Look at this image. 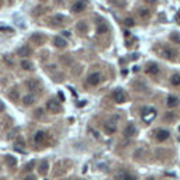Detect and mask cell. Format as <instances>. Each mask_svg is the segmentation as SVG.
Listing matches in <instances>:
<instances>
[{
  "label": "cell",
  "mask_w": 180,
  "mask_h": 180,
  "mask_svg": "<svg viewBox=\"0 0 180 180\" xmlns=\"http://www.w3.org/2000/svg\"><path fill=\"white\" fill-rule=\"evenodd\" d=\"M156 114L158 111L154 107H142V110H141V115H142V120L145 123H151L152 120H155Z\"/></svg>",
  "instance_id": "6da1fadb"
},
{
  "label": "cell",
  "mask_w": 180,
  "mask_h": 180,
  "mask_svg": "<svg viewBox=\"0 0 180 180\" xmlns=\"http://www.w3.org/2000/svg\"><path fill=\"white\" fill-rule=\"evenodd\" d=\"M101 80H103V76H101L99 72H94V73L87 76L86 82H87V84H90V86H97V84L101 83Z\"/></svg>",
  "instance_id": "7a4b0ae2"
},
{
  "label": "cell",
  "mask_w": 180,
  "mask_h": 180,
  "mask_svg": "<svg viewBox=\"0 0 180 180\" xmlns=\"http://www.w3.org/2000/svg\"><path fill=\"white\" fill-rule=\"evenodd\" d=\"M87 3L84 2V0H77V2H75L73 4H72V7H70V11L72 13H82V11L86 9Z\"/></svg>",
  "instance_id": "3957f363"
},
{
  "label": "cell",
  "mask_w": 180,
  "mask_h": 180,
  "mask_svg": "<svg viewBox=\"0 0 180 180\" xmlns=\"http://www.w3.org/2000/svg\"><path fill=\"white\" fill-rule=\"evenodd\" d=\"M154 135H155V138H156L159 142H163V141H166L167 138H169V135H170V132L167 130H163V128H159V130H156L154 132Z\"/></svg>",
  "instance_id": "277c9868"
},
{
  "label": "cell",
  "mask_w": 180,
  "mask_h": 180,
  "mask_svg": "<svg viewBox=\"0 0 180 180\" xmlns=\"http://www.w3.org/2000/svg\"><path fill=\"white\" fill-rule=\"evenodd\" d=\"M47 108L51 111V113H59L61 111V103L57 100H48Z\"/></svg>",
  "instance_id": "5b68a950"
},
{
  "label": "cell",
  "mask_w": 180,
  "mask_h": 180,
  "mask_svg": "<svg viewBox=\"0 0 180 180\" xmlns=\"http://www.w3.org/2000/svg\"><path fill=\"white\" fill-rule=\"evenodd\" d=\"M48 139V135L47 132H44V131H38V132H35V135H34V142L35 143H45Z\"/></svg>",
  "instance_id": "8992f818"
},
{
  "label": "cell",
  "mask_w": 180,
  "mask_h": 180,
  "mask_svg": "<svg viewBox=\"0 0 180 180\" xmlns=\"http://www.w3.org/2000/svg\"><path fill=\"white\" fill-rule=\"evenodd\" d=\"M113 97H114V100L117 101V103H125L127 101V96H125V93H124V90L118 89L115 90L113 93Z\"/></svg>",
  "instance_id": "52a82bcc"
},
{
  "label": "cell",
  "mask_w": 180,
  "mask_h": 180,
  "mask_svg": "<svg viewBox=\"0 0 180 180\" xmlns=\"http://www.w3.org/2000/svg\"><path fill=\"white\" fill-rule=\"evenodd\" d=\"M162 57H163L165 59H167V61H173L174 58H176V52H174L172 48L165 47L163 49H162Z\"/></svg>",
  "instance_id": "ba28073f"
},
{
  "label": "cell",
  "mask_w": 180,
  "mask_h": 180,
  "mask_svg": "<svg viewBox=\"0 0 180 180\" xmlns=\"http://www.w3.org/2000/svg\"><path fill=\"white\" fill-rule=\"evenodd\" d=\"M48 169H49V163H48V160H41L40 165H38V172H40V174H42V176H45V174L48 173Z\"/></svg>",
  "instance_id": "9c48e42d"
},
{
  "label": "cell",
  "mask_w": 180,
  "mask_h": 180,
  "mask_svg": "<svg viewBox=\"0 0 180 180\" xmlns=\"http://www.w3.org/2000/svg\"><path fill=\"white\" fill-rule=\"evenodd\" d=\"M104 131H106V134H108V135H113V134L117 132V125L114 123H111V121H108V123H106V125H104Z\"/></svg>",
  "instance_id": "30bf717a"
},
{
  "label": "cell",
  "mask_w": 180,
  "mask_h": 180,
  "mask_svg": "<svg viewBox=\"0 0 180 180\" xmlns=\"http://www.w3.org/2000/svg\"><path fill=\"white\" fill-rule=\"evenodd\" d=\"M17 55L21 58H25V57H28V55H31V49L27 47V45H23V47H20L17 49Z\"/></svg>",
  "instance_id": "8fae6325"
},
{
  "label": "cell",
  "mask_w": 180,
  "mask_h": 180,
  "mask_svg": "<svg viewBox=\"0 0 180 180\" xmlns=\"http://www.w3.org/2000/svg\"><path fill=\"white\" fill-rule=\"evenodd\" d=\"M135 134H137V128H135V125L132 123H130L127 125V128H125V131H124V135L125 137H134Z\"/></svg>",
  "instance_id": "7c38bea8"
},
{
  "label": "cell",
  "mask_w": 180,
  "mask_h": 180,
  "mask_svg": "<svg viewBox=\"0 0 180 180\" xmlns=\"http://www.w3.org/2000/svg\"><path fill=\"white\" fill-rule=\"evenodd\" d=\"M147 73L148 75H152V76L158 75V73H159V66H158L156 64H149L147 66Z\"/></svg>",
  "instance_id": "4fadbf2b"
},
{
  "label": "cell",
  "mask_w": 180,
  "mask_h": 180,
  "mask_svg": "<svg viewBox=\"0 0 180 180\" xmlns=\"http://www.w3.org/2000/svg\"><path fill=\"white\" fill-rule=\"evenodd\" d=\"M27 86H28V89H30V90L35 92V90L40 87V80H38V79H30L28 82H27Z\"/></svg>",
  "instance_id": "5bb4252c"
},
{
  "label": "cell",
  "mask_w": 180,
  "mask_h": 180,
  "mask_svg": "<svg viewBox=\"0 0 180 180\" xmlns=\"http://www.w3.org/2000/svg\"><path fill=\"white\" fill-rule=\"evenodd\" d=\"M23 103H24V106H33V104L35 103V96H34V94H27V96H24Z\"/></svg>",
  "instance_id": "9a60e30c"
},
{
  "label": "cell",
  "mask_w": 180,
  "mask_h": 180,
  "mask_svg": "<svg viewBox=\"0 0 180 180\" xmlns=\"http://www.w3.org/2000/svg\"><path fill=\"white\" fill-rule=\"evenodd\" d=\"M53 45L57 48H65L66 47V41H65V38L62 37H55L53 38Z\"/></svg>",
  "instance_id": "2e32d148"
},
{
  "label": "cell",
  "mask_w": 180,
  "mask_h": 180,
  "mask_svg": "<svg viewBox=\"0 0 180 180\" xmlns=\"http://www.w3.org/2000/svg\"><path fill=\"white\" fill-rule=\"evenodd\" d=\"M166 104H167V107L173 108V107L179 106V99H177V97H174V96H169V97H167V100H166Z\"/></svg>",
  "instance_id": "e0dca14e"
},
{
  "label": "cell",
  "mask_w": 180,
  "mask_h": 180,
  "mask_svg": "<svg viewBox=\"0 0 180 180\" xmlns=\"http://www.w3.org/2000/svg\"><path fill=\"white\" fill-rule=\"evenodd\" d=\"M170 83L173 84L174 87H179L180 86V73H174L170 76Z\"/></svg>",
  "instance_id": "ac0fdd59"
},
{
  "label": "cell",
  "mask_w": 180,
  "mask_h": 180,
  "mask_svg": "<svg viewBox=\"0 0 180 180\" xmlns=\"http://www.w3.org/2000/svg\"><path fill=\"white\" fill-rule=\"evenodd\" d=\"M6 165L10 167H14L17 165V158L11 156V155H7L6 156Z\"/></svg>",
  "instance_id": "d6986e66"
},
{
  "label": "cell",
  "mask_w": 180,
  "mask_h": 180,
  "mask_svg": "<svg viewBox=\"0 0 180 180\" xmlns=\"http://www.w3.org/2000/svg\"><path fill=\"white\" fill-rule=\"evenodd\" d=\"M138 16H139L141 18H143V20H147V18H149L151 11L148 10V9H139V10H138Z\"/></svg>",
  "instance_id": "ffe728a7"
},
{
  "label": "cell",
  "mask_w": 180,
  "mask_h": 180,
  "mask_svg": "<svg viewBox=\"0 0 180 180\" xmlns=\"http://www.w3.org/2000/svg\"><path fill=\"white\" fill-rule=\"evenodd\" d=\"M24 147H25V141L18 137L16 139V151H21V148H24ZM21 152H23V151H21Z\"/></svg>",
  "instance_id": "44dd1931"
},
{
  "label": "cell",
  "mask_w": 180,
  "mask_h": 180,
  "mask_svg": "<svg viewBox=\"0 0 180 180\" xmlns=\"http://www.w3.org/2000/svg\"><path fill=\"white\" fill-rule=\"evenodd\" d=\"M21 68H23L24 70H33L34 68H33V64H31L30 61H25V59H23L21 61Z\"/></svg>",
  "instance_id": "7402d4cb"
},
{
  "label": "cell",
  "mask_w": 180,
  "mask_h": 180,
  "mask_svg": "<svg viewBox=\"0 0 180 180\" xmlns=\"http://www.w3.org/2000/svg\"><path fill=\"white\" fill-rule=\"evenodd\" d=\"M128 176L127 172H124V170H121V172H118V173L115 174V180H125Z\"/></svg>",
  "instance_id": "603a6c76"
},
{
  "label": "cell",
  "mask_w": 180,
  "mask_h": 180,
  "mask_svg": "<svg viewBox=\"0 0 180 180\" xmlns=\"http://www.w3.org/2000/svg\"><path fill=\"white\" fill-rule=\"evenodd\" d=\"M62 21H64V17H62V16H55V17H52V18H51V23L55 24V25L61 24Z\"/></svg>",
  "instance_id": "cb8c5ba5"
},
{
  "label": "cell",
  "mask_w": 180,
  "mask_h": 180,
  "mask_svg": "<svg viewBox=\"0 0 180 180\" xmlns=\"http://www.w3.org/2000/svg\"><path fill=\"white\" fill-rule=\"evenodd\" d=\"M9 96H10V99H13V100H17V99H18V92H17L16 89H11L10 92H9Z\"/></svg>",
  "instance_id": "d4e9b609"
},
{
  "label": "cell",
  "mask_w": 180,
  "mask_h": 180,
  "mask_svg": "<svg viewBox=\"0 0 180 180\" xmlns=\"http://www.w3.org/2000/svg\"><path fill=\"white\" fill-rule=\"evenodd\" d=\"M170 40L173 41V42H176V44H180V37H179V34L177 33L172 34V35H170Z\"/></svg>",
  "instance_id": "484cf974"
},
{
  "label": "cell",
  "mask_w": 180,
  "mask_h": 180,
  "mask_svg": "<svg viewBox=\"0 0 180 180\" xmlns=\"http://www.w3.org/2000/svg\"><path fill=\"white\" fill-rule=\"evenodd\" d=\"M33 41H35V42H44V37L42 35H38V34H34L33 35Z\"/></svg>",
  "instance_id": "4316f807"
},
{
  "label": "cell",
  "mask_w": 180,
  "mask_h": 180,
  "mask_svg": "<svg viewBox=\"0 0 180 180\" xmlns=\"http://www.w3.org/2000/svg\"><path fill=\"white\" fill-rule=\"evenodd\" d=\"M174 118H176L174 113H167L166 115H165V120H167V121H172V120H174Z\"/></svg>",
  "instance_id": "83f0119b"
},
{
  "label": "cell",
  "mask_w": 180,
  "mask_h": 180,
  "mask_svg": "<svg viewBox=\"0 0 180 180\" xmlns=\"http://www.w3.org/2000/svg\"><path fill=\"white\" fill-rule=\"evenodd\" d=\"M124 23L127 24V25H130V27L135 25V21H134V18H125V20H124Z\"/></svg>",
  "instance_id": "f1b7e54d"
},
{
  "label": "cell",
  "mask_w": 180,
  "mask_h": 180,
  "mask_svg": "<svg viewBox=\"0 0 180 180\" xmlns=\"http://www.w3.org/2000/svg\"><path fill=\"white\" fill-rule=\"evenodd\" d=\"M104 31H107V27L106 25H104V24L103 23H100V24H99V33H104Z\"/></svg>",
  "instance_id": "f546056e"
},
{
  "label": "cell",
  "mask_w": 180,
  "mask_h": 180,
  "mask_svg": "<svg viewBox=\"0 0 180 180\" xmlns=\"http://www.w3.org/2000/svg\"><path fill=\"white\" fill-rule=\"evenodd\" d=\"M4 62H6L7 65H10V66H13V65H14V64H13V61L10 59V57H4Z\"/></svg>",
  "instance_id": "4dcf8cb0"
},
{
  "label": "cell",
  "mask_w": 180,
  "mask_h": 180,
  "mask_svg": "<svg viewBox=\"0 0 180 180\" xmlns=\"http://www.w3.org/2000/svg\"><path fill=\"white\" fill-rule=\"evenodd\" d=\"M34 165H35V162H30V163H28V165H27V166H25V169L28 170V172H30V170H33Z\"/></svg>",
  "instance_id": "1f68e13d"
},
{
  "label": "cell",
  "mask_w": 180,
  "mask_h": 180,
  "mask_svg": "<svg viewBox=\"0 0 180 180\" xmlns=\"http://www.w3.org/2000/svg\"><path fill=\"white\" fill-rule=\"evenodd\" d=\"M24 180H37V179H35V176H33V174H28V176L24 177Z\"/></svg>",
  "instance_id": "d6a6232c"
},
{
  "label": "cell",
  "mask_w": 180,
  "mask_h": 180,
  "mask_svg": "<svg viewBox=\"0 0 180 180\" xmlns=\"http://www.w3.org/2000/svg\"><path fill=\"white\" fill-rule=\"evenodd\" d=\"M62 34H64V37H65V38H69L70 35H72V34H70V31H64Z\"/></svg>",
  "instance_id": "836d02e7"
},
{
  "label": "cell",
  "mask_w": 180,
  "mask_h": 180,
  "mask_svg": "<svg viewBox=\"0 0 180 180\" xmlns=\"http://www.w3.org/2000/svg\"><path fill=\"white\" fill-rule=\"evenodd\" d=\"M0 31H11V28H9V27H2Z\"/></svg>",
  "instance_id": "e575fe53"
},
{
  "label": "cell",
  "mask_w": 180,
  "mask_h": 180,
  "mask_svg": "<svg viewBox=\"0 0 180 180\" xmlns=\"http://www.w3.org/2000/svg\"><path fill=\"white\" fill-rule=\"evenodd\" d=\"M2 111H4V104L0 101V113H2Z\"/></svg>",
  "instance_id": "d590c367"
},
{
  "label": "cell",
  "mask_w": 180,
  "mask_h": 180,
  "mask_svg": "<svg viewBox=\"0 0 180 180\" xmlns=\"http://www.w3.org/2000/svg\"><path fill=\"white\" fill-rule=\"evenodd\" d=\"M125 180H137V179H135L134 176H130V174H128V176H127V179H125Z\"/></svg>",
  "instance_id": "8d00e7d4"
},
{
  "label": "cell",
  "mask_w": 180,
  "mask_h": 180,
  "mask_svg": "<svg viewBox=\"0 0 180 180\" xmlns=\"http://www.w3.org/2000/svg\"><path fill=\"white\" fill-rule=\"evenodd\" d=\"M147 3H151V4H154V3H156V0H145Z\"/></svg>",
  "instance_id": "74e56055"
},
{
  "label": "cell",
  "mask_w": 180,
  "mask_h": 180,
  "mask_svg": "<svg viewBox=\"0 0 180 180\" xmlns=\"http://www.w3.org/2000/svg\"><path fill=\"white\" fill-rule=\"evenodd\" d=\"M84 104H86V101H84V103H83V101H80V103H77V107H83Z\"/></svg>",
  "instance_id": "f35d334b"
},
{
  "label": "cell",
  "mask_w": 180,
  "mask_h": 180,
  "mask_svg": "<svg viewBox=\"0 0 180 180\" xmlns=\"http://www.w3.org/2000/svg\"><path fill=\"white\" fill-rule=\"evenodd\" d=\"M176 20L179 21V24H180V11H179V13H177V16H176Z\"/></svg>",
  "instance_id": "ab89813d"
},
{
  "label": "cell",
  "mask_w": 180,
  "mask_h": 180,
  "mask_svg": "<svg viewBox=\"0 0 180 180\" xmlns=\"http://www.w3.org/2000/svg\"><path fill=\"white\" fill-rule=\"evenodd\" d=\"M58 96H59V99H62V100H64V99H65V96H64V94H62V93H58Z\"/></svg>",
  "instance_id": "60d3db41"
},
{
  "label": "cell",
  "mask_w": 180,
  "mask_h": 180,
  "mask_svg": "<svg viewBox=\"0 0 180 180\" xmlns=\"http://www.w3.org/2000/svg\"><path fill=\"white\" fill-rule=\"evenodd\" d=\"M35 113H37V114H40V115H41V114H42V110H41V108H38V110L35 111Z\"/></svg>",
  "instance_id": "b9f144b4"
},
{
  "label": "cell",
  "mask_w": 180,
  "mask_h": 180,
  "mask_svg": "<svg viewBox=\"0 0 180 180\" xmlns=\"http://www.w3.org/2000/svg\"><path fill=\"white\" fill-rule=\"evenodd\" d=\"M148 180H155V179H148Z\"/></svg>",
  "instance_id": "7bdbcfd3"
},
{
  "label": "cell",
  "mask_w": 180,
  "mask_h": 180,
  "mask_svg": "<svg viewBox=\"0 0 180 180\" xmlns=\"http://www.w3.org/2000/svg\"><path fill=\"white\" fill-rule=\"evenodd\" d=\"M179 131H180V127H179Z\"/></svg>",
  "instance_id": "ee69618b"
},
{
  "label": "cell",
  "mask_w": 180,
  "mask_h": 180,
  "mask_svg": "<svg viewBox=\"0 0 180 180\" xmlns=\"http://www.w3.org/2000/svg\"><path fill=\"white\" fill-rule=\"evenodd\" d=\"M0 180H2V179H0Z\"/></svg>",
  "instance_id": "f6af8a7d"
}]
</instances>
